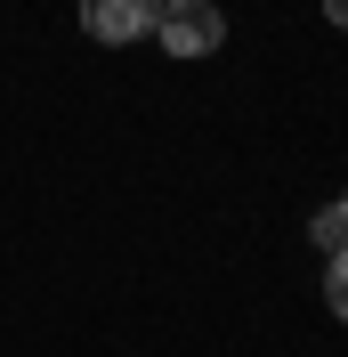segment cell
I'll use <instances>...</instances> for the list:
<instances>
[{
  "instance_id": "cell-1",
  "label": "cell",
  "mask_w": 348,
  "mask_h": 357,
  "mask_svg": "<svg viewBox=\"0 0 348 357\" xmlns=\"http://www.w3.org/2000/svg\"><path fill=\"white\" fill-rule=\"evenodd\" d=\"M154 33H162L171 57H211V49L227 41V17H219V0H171V8L154 17Z\"/></svg>"
},
{
  "instance_id": "cell-2",
  "label": "cell",
  "mask_w": 348,
  "mask_h": 357,
  "mask_svg": "<svg viewBox=\"0 0 348 357\" xmlns=\"http://www.w3.org/2000/svg\"><path fill=\"white\" fill-rule=\"evenodd\" d=\"M154 17H162V0H81V33H89V41H106V49L154 33Z\"/></svg>"
},
{
  "instance_id": "cell-3",
  "label": "cell",
  "mask_w": 348,
  "mask_h": 357,
  "mask_svg": "<svg viewBox=\"0 0 348 357\" xmlns=\"http://www.w3.org/2000/svg\"><path fill=\"white\" fill-rule=\"evenodd\" d=\"M340 220H348L340 203H324V211H316V244H324V252H332V260H340Z\"/></svg>"
}]
</instances>
